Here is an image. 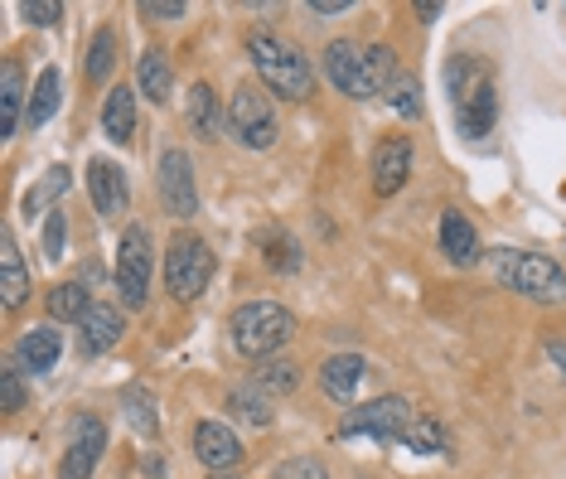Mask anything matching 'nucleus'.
<instances>
[{
    "mask_svg": "<svg viewBox=\"0 0 566 479\" xmlns=\"http://www.w3.org/2000/svg\"><path fill=\"white\" fill-rule=\"evenodd\" d=\"M325 73L344 97L368 102V97L388 93V87L397 83V54L388 44L358 49V44H349V39H334V44L325 49Z\"/></svg>",
    "mask_w": 566,
    "mask_h": 479,
    "instance_id": "f257e3e1",
    "label": "nucleus"
},
{
    "mask_svg": "<svg viewBox=\"0 0 566 479\" xmlns=\"http://www.w3.org/2000/svg\"><path fill=\"white\" fill-rule=\"evenodd\" d=\"M248 59H252V69L262 73V83H266V93L272 97H281V102H305L311 97L315 69H311V59L291 44V39L252 30L248 34Z\"/></svg>",
    "mask_w": 566,
    "mask_h": 479,
    "instance_id": "f03ea898",
    "label": "nucleus"
},
{
    "mask_svg": "<svg viewBox=\"0 0 566 479\" xmlns=\"http://www.w3.org/2000/svg\"><path fill=\"white\" fill-rule=\"evenodd\" d=\"M494 277L504 281L509 291L527 295V301H543V305H562V301H566V271L552 262V257H543V252L499 248Z\"/></svg>",
    "mask_w": 566,
    "mask_h": 479,
    "instance_id": "7ed1b4c3",
    "label": "nucleus"
},
{
    "mask_svg": "<svg viewBox=\"0 0 566 479\" xmlns=\"http://www.w3.org/2000/svg\"><path fill=\"white\" fill-rule=\"evenodd\" d=\"M228 330H233L238 354H248V358H272L276 348L295 334V315H291L286 305H276V301H248V305L233 310Z\"/></svg>",
    "mask_w": 566,
    "mask_h": 479,
    "instance_id": "20e7f679",
    "label": "nucleus"
},
{
    "mask_svg": "<svg viewBox=\"0 0 566 479\" xmlns=\"http://www.w3.org/2000/svg\"><path fill=\"white\" fill-rule=\"evenodd\" d=\"M213 281V248L199 232H175L170 252H165V287L175 301H199Z\"/></svg>",
    "mask_w": 566,
    "mask_h": 479,
    "instance_id": "39448f33",
    "label": "nucleus"
},
{
    "mask_svg": "<svg viewBox=\"0 0 566 479\" xmlns=\"http://www.w3.org/2000/svg\"><path fill=\"white\" fill-rule=\"evenodd\" d=\"M407 426H411V407L407 397H373L364 407H349L339 421V436L354 441V436H373V441H407Z\"/></svg>",
    "mask_w": 566,
    "mask_h": 479,
    "instance_id": "423d86ee",
    "label": "nucleus"
},
{
    "mask_svg": "<svg viewBox=\"0 0 566 479\" xmlns=\"http://www.w3.org/2000/svg\"><path fill=\"white\" fill-rule=\"evenodd\" d=\"M117 295L126 310H140L150 301V232L132 223L117 248Z\"/></svg>",
    "mask_w": 566,
    "mask_h": 479,
    "instance_id": "0eeeda50",
    "label": "nucleus"
},
{
    "mask_svg": "<svg viewBox=\"0 0 566 479\" xmlns=\"http://www.w3.org/2000/svg\"><path fill=\"white\" fill-rule=\"evenodd\" d=\"M228 132L238 136V146L248 150H272L276 146V112L256 87H238L228 102Z\"/></svg>",
    "mask_w": 566,
    "mask_h": 479,
    "instance_id": "6e6552de",
    "label": "nucleus"
},
{
    "mask_svg": "<svg viewBox=\"0 0 566 479\" xmlns=\"http://www.w3.org/2000/svg\"><path fill=\"white\" fill-rule=\"evenodd\" d=\"M160 204L165 214L175 218V223H189V218L199 214V185H195V160H189V150L170 146L160 155Z\"/></svg>",
    "mask_w": 566,
    "mask_h": 479,
    "instance_id": "1a4fd4ad",
    "label": "nucleus"
},
{
    "mask_svg": "<svg viewBox=\"0 0 566 479\" xmlns=\"http://www.w3.org/2000/svg\"><path fill=\"white\" fill-rule=\"evenodd\" d=\"M455 122L465 136H489L499 122V93L489 83V73L474 77V87H460L455 93Z\"/></svg>",
    "mask_w": 566,
    "mask_h": 479,
    "instance_id": "9d476101",
    "label": "nucleus"
},
{
    "mask_svg": "<svg viewBox=\"0 0 566 479\" xmlns=\"http://www.w3.org/2000/svg\"><path fill=\"white\" fill-rule=\"evenodd\" d=\"M102 446H107V426L97 417H78L73 421V441H69V456H63L59 479H87L93 465L102 460Z\"/></svg>",
    "mask_w": 566,
    "mask_h": 479,
    "instance_id": "9b49d317",
    "label": "nucleus"
},
{
    "mask_svg": "<svg viewBox=\"0 0 566 479\" xmlns=\"http://www.w3.org/2000/svg\"><path fill=\"white\" fill-rule=\"evenodd\" d=\"M195 456L209 465L213 475H228L242 465V446H238V436L228 431V421H199L195 426Z\"/></svg>",
    "mask_w": 566,
    "mask_h": 479,
    "instance_id": "f8f14e48",
    "label": "nucleus"
},
{
    "mask_svg": "<svg viewBox=\"0 0 566 479\" xmlns=\"http://www.w3.org/2000/svg\"><path fill=\"white\" fill-rule=\"evenodd\" d=\"M411 175V140L407 136H382L378 150H373V189L388 199V194H397L407 185Z\"/></svg>",
    "mask_w": 566,
    "mask_h": 479,
    "instance_id": "ddd939ff",
    "label": "nucleus"
},
{
    "mask_svg": "<svg viewBox=\"0 0 566 479\" xmlns=\"http://www.w3.org/2000/svg\"><path fill=\"white\" fill-rule=\"evenodd\" d=\"M87 189H93V204L102 218H122L132 209V189H126V170L112 160H93L87 165Z\"/></svg>",
    "mask_w": 566,
    "mask_h": 479,
    "instance_id": "4468645a",
    "label": "nucleus"
},
{
    "mask_svg": "<svg viewBox=\"0 0 566 479\" xmlns=\"http://www.w3.org/2000/svg\"><path fill=\"white\" fill-rule=\"evenodd\" d=\"M59 354H63V340H59V330H49V325L24 330L20 344H15V364L24 373H49L59 364Z\"/></svg>",
    "mask_w": 566,
    "mask_h": 479,
    "instance_id": "2eb2a0df",
    "label": "nucleus"
},
{
    "mask_svg": "<svg viewBox=\"0 0 566 479\" xmlns=\"http://www.w3.org/2000/svg\"><path fill=\"white\" fill-rule=\"evenodd\" d=\"M0 295H6V310H20L24 295H30V271H24V257L10 228L0 232Z\"/></svg>",
    "mask_w": 566,
    "mask_h": 479,
    "instance_id": "dca6fc26",
    "label": "nucleus"
},
{
    "mask_svg": "<svg viewBox=\"0 0 566 479\" xmlns=\"http://www.w3.org/2000/svg\"><path fill=\"white\" fill-rule=\"evenodd\" d=\"M441 248H446V257L455 267H474V262H480V232H474V223L460 209L441 214Z\"/></svg>",
    "mask_w": 566,
    "mask_h": 479,
    "instance_id": "f3484780",
    "label": "nucleus"
},
{
    "mask_svg": "<svg viewBox=\"0 0 566 479\" xmlns=\"http://www.w3.org/2000/svg\"><path fill=\"white\" fill-rule=\"evenodd\" d=\"M189 126H195V136H203V140H223V132H228V112L209 83L189 87Z\"/></svg>",
    "mask_w": 566,
    "mask_h": 479,
    "instance_id": "a211bd4d",
    "label": "nucleus"
},
{
    "mask_svg": "<svg viewBox=\"0 0 566 479\" xmlns=\"http://www.w3.org/2000/svg\"><path fill=\"white\" fill-rule=\"evenodd\" d=\"M364 373H368V364L358 354H334L329 364L319 368V387H325V397H334V403H354Z\"/></svg>",
    "mask_w": 566,
    "mask_h": 479,
    "instance_id": "6ab92c4d",
    "label": "nucleus"
},
{
    "mask_svg": "<svg viewBox=\"0 0 566 479\" xmlns=\"http://www.w3.org/2000/svg\"><path fill=\"white\" fill-rule=\"evenodd\" d=\"M24 112H30V97H24V73H20L15 59H6V69H0V136H15Z\"/></svg>",
    "mask_w": 566,
    "mask_h": 479,
    "instance_id": "aec40b11",
    "label": "nucleus"
},
{
    "mask_svg": "<svg viewBox=\"0 0 566 479\" xmlns=\"http://www.w3.org/2000/svg\"><path fill=\"white\" fill-rule=\"evenodd\" d=\"M122 334H126L122 310L93 305V310L83 315V348H87V354H107V348H117V344H122Z\"/></svg>",
    "mask_w": 566,
    "mask_h": 479,
    "instance_id": "412c9836",
    "label": "nucleus"
},
{
    "mask_svg": "<svg viewBox=\"0 0 566 479\" xmlns=\"http://www.w3.org/2000/svg\"><path fill=\"white\" fill-rule=\"evenodd\" d=\"M102 132H107L117 146L136 136V93L132 87H112V97L102 102Z\"/></svg>",
    "mask_w": 566,
    "mask_h": 479,
    "instance_id": "4be33fe9",
    "label": "nucleus"
},
{
    "mask_svg": "<svg viewBox=\"0 0 566 479\" xmlns=\"http://www.w3.org/2000/svg\"><path fill=\"white\" fill-rule=\"evenodd\" d=\"M69 185H73V175H69V165H49L44 170V179H34V189L24 194V214H54V204L69 194Z\"/></svg>",
    "mask_w": 566,
    "mask_h": 479,
    "instance_id": "5701e85b",
    "label": "nucleus"
},
{
    "mask_svg": "<svg viewBox=\"0 0 566 479\" xmlns=\"http://www.w3.org/2000/svg\"><path fill=\"white\" fill-rule=\"evenodd\" d=\"M136 83H140V93H146L150 102H170V87H175V77H170V59L160 54V49H146L136 63Z\"/></svg>",
    "mask_w": 566,
    "mask_h": 479,
    "instance_id": "b1692460",
    "label": "nucleus"
},
{
    "mask_svg": "<svg viewBox=\"0 0 566 479\" xmlns=\"http://www.w3.org/2000/svg\"><path fill=\"white\" fill-rule=\"evenodd\" d=\"M59 87H63L59 69H44L40 83H34V93H30V112H24V126H30V132H34V126H44L49 116L59 112Z\"/></svg>",
    "mask_w": 566,
    "mask_h": 479,
    "instance_id": "393cba45",
    "label": "nucleus"
},
{
    "mask_svg": "<svg viewBox=\"0 0 566 479\" xmlns=\"http://www.w3.org/2000/svg\"><path fill=\"white\" fill-rule=\"evenodd\" d=\"M93 310V301H87V287H78V281H59L54 291H49V315L54 320H78Z\"/></svg>",
    "mask_w": 566,
    "mask_h": 479,
    "instance_id": "a878e982",
    "label": "nucleus"
},
{
    "mask_svg": "<svg viewBox=\"0 0 566 479\" xmlns=\"http://www.w3.org/2000/svg\"><path fill=\"white\" fill-rule=\"evenodd\" d=\"M295 383H301V368H295L291 358H262V368L252 373V387H262L266 397L272 393H295Z\"/></svg>",
    "mask_w": 566,
    "mask_h": 479,
    "instance_id": "bb28decb",
    "label": "nucleus"
},
{
    "mask_svg": "<svg viewBox=\"0 0 566 479\" xmlns=\"http://www.w3.org/2000/svg\"><path fill=\"white\" fill-rule=\"evenodd\" d=\"M228 412L242 417L248 426H272V397H266L262 387H238V393L228 397Z\"/></svg>",
    "mask_w": 566,
    "mask_h": 479,
    "instance_id": "cd10ccee",
    "label": "nucleus"
},
{
    "mask_svg": "<svg viewBox=\"0 0 566 479\" xmlns=\"http://www.w3.org/2000/svg\"><path fill=\"white\" fill-rule=\"evenodd\" d=\"M122 407H126V421H132L140 436H156V431H160L156 397H150L146 387H126V393H122Z\"/></svg>",
    "mask_w": 566,
    "mask_h": 479,
    "instance_id": "c85d7f7f",
    "label": "nucleus"
},
{
    "mask_svg": "<svg viewBox=\"0 0 566 479\" xmlns=\"http://www.w3.org/2000/svg\"><path fill=\"white\" fill-rule=\"evenodd\" d=\"M112 63H117V30L102 24V30L93 34V44H87V77H93V83H107Z\"/></svg>",
    "mask_w": 566,
    "mask_h": 479,
    "instance_id": "c756f323",
    "label": "nucleus"
},
{
    "mask_svg": "<svg viewBox=\"0 0 566 479\" xmlns=\"http://www.w3.org/2000/svg\"><path fill=\"white\" fill-rule=\"evenodd\" d=\"M262 248H266V262H272L276 271H295V267H301V248H295L291 232H281V228L262 232Z\"/></svg>",
    "mask_w": 566,
    "mask_h": 479,
    "instance_id": "7c9ffc66",
    "label": "nucleus"
},
{
    "mask_svg": "<svg viewBox=\"0 0 566 479\" xmlns=\"http://www.w3.org/2000/svg\"><path fill=\"white\" fill-rule=\"evenodd\" d=\"M407 446L417 450V456H436V450H446V431H441V421H431V417L411 421V426H407Z\"/></svg>",
    "mask_w": 566,
    "mask_h": 479,
    "instance_id": "2f4dec72",
    "label": "nucleus"
},
{
    "mask_svg": "<svg viewBox=\"0 0 566 479\" xmlns=\"http://www.w3.org/2000/svg\"><path fill=\"white\" fill-rule=\"evenodd\" d=\"M388 102L402 116H421V83L411 73H397V83L388 87Z\"/></svg>",
    "mask_w": 566,
    "mask_h": 479,
    "instance_id": "473e14b6",
    "label": "nucleus"
},
{
    "mask_svg": "<svg viewBox=\"0 0 566 479\" xmlns=\"http://www.w3.org/2000/svg\"><path fill=\"white\" fill-rule=\"evenodd\" d=\"M272 479H329V470H325V460L319 456H291V460L276 465Z\"/></svg>",
    "mask_w": 566,
    "mask_h": 479,
    "instance_id": "72a5a7b5",
    "label": "nucleus"
},
{
    "mask_svg": "<svg viewBox=\"0 0 566 479\" xmlns=\"http://www.w3.org/2000/svg\"><path fill=\"white\" fill-rule=\"evenodd\" d=\"M0 403H6V412H20V407H24L20 364H6V368H0Z\"/></svg>",
    "mask_w": 566,
    "mask_h": 479,
    "instance_id": "f704fd0d",
    "label": "nucleus"
},
{
    "mask_svg": "<svg viewBox=\"0 0 566 479\" xmlns=\"http://www.w3.org/2000/svg\"><path fill=\"white\" fill-rule=\"evenodd\" d=\"M63 228H69V223H63L59 209L44 218V257H49V262H59V257H63Z\"/></svg>",
    "mask_w": 566,
    "mask_h": 479,
    "instance_id": "c9c22d12",
    "label": "nucleus"
},
{
    "mask_svg": "<svg viewBox=\"0 0 566 479\" xmlns=\"http://www.w3.org/2000/svg\"><path fill=\"white\" fill-rule=\"evenodd\" d=\"M185 0H146V6H140V15H146V20H179V15H185Z\"/></svg>",
    "mask_w": 566,
    "mask_h": 479,
    "instance_id": "e433bc0d",
    "label": "nucleus"
},
{
    "mask_svg": "<svg viewBox=\"0 0 566 479\" xmlns=\"http://www.w3.org/2000/svg\"><path fill=\"white\" fill-rule=\"evenodd\" d=\"M24 15H30V24H59L63 6H59V0H30V6H24Z\"/></svg>",
    "mask_w": 566,
    "mask_h": 479,
    "instance_id": "4c0bfd02",
    "label": "nucleus"
},
{
    "mask_svg": "<svg viewBox=\"0 0 566 479\" xmlns=\"http://www.w3.org/2000/svg\"><path fill=\"white\" fill-rule=\"evenodd\" d=\"M311 10H315V15H344V10H349V0H311Z\"/></svg>",
    "mask_w": 566,
    "mask_h": 479,
    "instance_id": "58836bf2",
    "label": "nucleus"
},
{
    "mask_svg": "<svg viewBox=\"0 0 566 479\" xmlns=\"http://www.w3.org/2000/svg\"><path fill=\"white\" fill-rule=\"evenodd\" d=\"M547 358L557 364L562 373H566V340H547Z\"/></svg>",
    "mask_w": 566,
    "mask_h": 479,
    "instance_id": "ea45409f",
    "label": "nucleus"
},
{
    "mask_svg": "<svg viewBox=\"0 0 566 479\" xmlns=\"http://www.w3.org/2000/svg\"><path fill=\"white\" fill-rule=\"evenodd\" d=\"M213 479H233V475H213Z\"/></svg>",
    "mask_w": 566,
    "mask_h": 479,
    "instance_id": "a19ab883",
    "label": "nucleus"
}]
</instances>
